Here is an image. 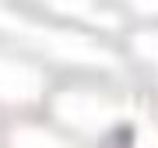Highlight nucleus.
Masks as SVG:
<instances>
[{
  "instance_id": "nucleus-1",
  "label": "nucleus",
  "mask_w": 158,
  "mask_h": 148,
  "mask_svg": "<svg viewBox=\"0 0 158 148\" xmlns=\"http://www.w3.org/2000/svg\"><path fill=\"white\" fill-rule=\"evenodd\" d=\"M134 127H127V124H119V127H113L106 137H102V148H134Z\"/></svg>"
}]
</instances>
